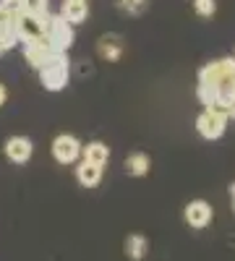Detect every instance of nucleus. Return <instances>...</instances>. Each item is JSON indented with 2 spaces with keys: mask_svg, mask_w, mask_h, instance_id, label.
<instances>
[{
  "mask_svg": "<svg viewBox=\"0 0 235 261\" xmlns=\"http://www.w3.org/2000/svg\"><path fill=\"white\" fill-rule=\"evenodd\" d=\"M204 110H215L230 115L235 105V58L212 60L199 71V89H196Z\"/></svg>",
  "mask_w": 235,
  "mask_h": 261,
  "instance_id": "obj_1",
  "label": "nucleus"
},
{
  "mask_svg": "<svg viewBox=\"0 0 235 261\" xmlns=\"http://www.w3.org/2000/svg\"><path fill=\"white\" fill-rule=\"evenodd\" d=\"M39 81L47 92H60L66 89L71 81V63L66 53H55L45 65L39 68Z\"/></svg>",
  "mask_w": 235,
  "mask_h": 261,
  "instance_id": "obj_2",
  "label": "nucleus"
},
{
  "mask_svg": "<svg viewBox=\"0 0 235 261\" xmlns=\"http://www.w3.org/2000/svg\"><path fill=\"white\" fill-rule=\"evenodd\" d=\"M73 27L68 24L63 16H50V24H47V45L53 47V53H68L73 45Z\"/></svg>",
  "mask_w": 235,
  "mask_h": 261,
  "instance_id": "obj_3",
  "label": "nucleus"
},
{
  "mask_svg": "<svg viewBox=\"0 0 235 261\" xmlns=\"http://www.w3.org/2000/svg\"><path fill=\"white\" fill-rule=\"evenodd\" d=\"M47 24H50V13L47 16H32V13H21L16 18V32H18V42H39L47 34Z\"/></svg>",
  "mask_w": 235,
  "mask_h": 261,
  "instance_id": "obj_4",
  "label": "nucleus"
},
{
  "mask_svg": "<svg viewBox=\"0 0 235 261\" xmlns=\"http://www.w3.org/2000/svg\"><path fill=\"white\" fill-rule=\"evenodd\" d=\"M81 141L76 139V136H71V134H60V136H55V141H53V157H55V162H60V165H73L76 160H79V154H81Z\"/></svg>",
  "mask_w": 235,
  "mask_h": 261,
  "instance_id": "obj_5",
  "label": "nucleus"
},
{
  "mask_svg": "<svg viewBox=\"0 0 235 261\" xmlns=\"http://www.w3.org/2000/svg\"><path fill=\"white\" fill-rule=\"evenodd\" d=\"M227 118L230 115H222V113H215V110H204L199 118H196V130L209 139V141H215L225 134V128H227Z\"/></svg>",
  "mask_w": 235,
  "mask_h": 261,
  "instance_id": "obj_6",
  "label": "nucleus"
},
{
  "mask_svg": "<svg viewBox=\"0 0 235 261\" xmlns=\"http://www.w3.org/2000/svg\"><path fill=\"white\" fill-rule=\"evenodd\" d=\"M212 214H215V212H212V206L204 199H196V201L186 204V222L194 230H204L212 222Z\"/></svg>",
  "mask_w": 235,
  "mask_h": 261,
  "instance_id": "obj_7",
  "label": "nucleus"
},
{
  "mask_svg": "<svg viewBox=\"0 0 235 261\" xmlns=\"http://www.w3.org/2000/svg\"><path fill=\"white\" fill-rule=\"evenodd\" d=\"M3 149H6V157H8L11 162H16V165L29 162L32 151H34V146H32V141H29L27 136H11Z\"/></svg>",
  "mask_w": 235,
  "mask_h": 261,
  "instance_id": "obj_8",
  "label": "nucleus"
},
{
  "mask_svg": "<svg viewBox=\"0 0 235 261\" xmlns=\"http://www.w3.org/2000/svg\"><path fill=\"white\" fill-rule=\"evenodd\" d=\"M24 55H27V63L32 65V68H42L55 53H53V47L47 45V39H39V42H27L24 45Z\"/></svg>",
  "mask_w": 235,
  "mask_h": 261,
  "instance_id": "obj_9",
  "label": "nucleus"
},
{
  "mask_svg": "<svg viewBox=\"0 0 235 261\" xmlns=\"http://www.w3.org/2000/svg\"><path fill=\"white\" fill-rule=\"evenodd\" d=\"M97 50H99V55L105 60H110V63L120 60V55H123V37L120 34H105L97 42Z\"/></svg>",
  "mask_w": 235,
  "mask_h": 261,
  "instance_id": "obj_10",
  "label": "nucleus"
},
{
  "mask_svg": "<svg viewBox=\"0 0 235 261\" xmlns=\"http://www.w3.org/2000/svg\"><path fill=\"white\" fill-rule=\"evenodd\" d=\"M60 16L66 18L71 27L84 24V21H87V16H89L87 0H66V3H63V13H60Z\"/></svg>",
  "mask_w": 235,
  "mask_h": 261,
  "instance_id": "obj_11",
  "label": "nucleus"
},
{
  "mask_svg": "<svg viewBox=\"0 0 235 261\" xmlns=\"http://www.w3.org/2000/svg\"><path fill=\"white\" fill-rule=\"evenodd\" d=\"M81 151H84V162H92L97 167H105L108 160H110V149H108V144H102V141H92Z\"/></svg>",
  "mask_w": 235,
  "mask_h": 261,
  "instance_id": "obj_12",
  "label": "nucleus"
},
{
  "mask_svg": "<svg viewBox=\"0 0 235 261\" xmlns=\"http://www.w3.org/2000/svg\"><path fill=\"white\" fill-rule=\"evenodd\" d=\"M76 180H79L84 188L99 186V180H102V167H97V165H92V162H81V165L76 167Z\"/></svg>",
  "mask_w": 235,
  "mask_h": 261,
  "instance_id": "obj_13",
  "label": "nucleus"
},
{
  "mask_svg": "<svg viewBox=\"0 0 235 261\" xmlns=\"http://www.w3.org/2000/svg\"><path fill=\"white\" fill-rule=\"evenodd\" d=\"M149 167H152V162H149V157L144 154V151H136V154H128L125 157V172H128V175L141 178V175H146V172H149Z\"/></svg>",
  "mask_w": 235,
  "mask_h": 261,
  "instance_id": "obj_14",
  "label": "nucleus"
},
{
  "mask_svg": "<svg viewBox=\"0 0 235 261\" xmlns=\"http://www.w3.org/2000/svg\"><path fill=\"white\" fill-rule=\"evenodd\" d=\"M146 253V238L144 235H128L125 238V256L131 261H141Z\"/></svg>",
  "mask_w": 235,
  "mask_h": 261,
  "instance_id": "obj_15",
  "label": "nucleus"
},
{
  "mask_svg": "<svg viewBox=\"0 0 235 261\" xmlns=\"http://www.w3.org/2000/svg\"><path fill=\"white\" fill-rule=\"evenodd\" d=\"M47 8H50V0H24V13L47 16Z\"/></svg>",
  "mask_w": 235,
  "mask_h": 261,
  "instance_id": "obj_16",
  "label": "nucleus"
},
{
  "mask_svg": "<svg viewBox=\"0 0 235 261\" xmlns=\"http://www.w3.org/2000/svg\"><path fill=\"white\" fill-rule=\"evenodd\" d=\"M194 11L201 18H212L217 13V0H194Z\"/></svg>",
  "mask_w": 235,
  "mask_h": 261,
  "instance_id": "obj_17",
  "label": "nucleus"
},
{
  "mask_svg": "<svg viewBox=\"0 0 235 261\" xmlns=\"http://www.w3.org/2000/svg\"><path fill=\"white\" fill-rule=\"evenodd\" d=\"M0 11L16 18V16L24 13V0H0Z\"/></svg>",
  "mask_w": 235,
  "mask_h": 261,
  "instance_id": "obj_18",
  "label": "nucleus"
},
{
  "mask_svg": "<svg viewBox=\"0 0 235 261\" xmlns=\"http://www.w3.org/2000/svg\"><path fill=\"white\" fill-rule=\"evenodd\" d=\"M120 3L128 8V11H139L141 8V3H144V0H120Z\"/></svg>",
  "mask_w": 235,
  "mask_h": 261,
  "instance_id": "obj_19",
  "label": "nucleus"
},
{
  "mask_svg": "<svg viewBox=\"0 0 235 261\" xmlns=\"http://www.w3.org/2000/svg\"><path fill=\"white\" fill-rule=\"evenodd\" d=\"M6 99H8V89H6V86H3V84H0V107H3V105H6Z\"/></svg>",
  "mask_w": 235,
  "mask_h": 261,
  "instance_id": "obj_20",
  "label": "nucleus"
},
{
  "mask_svg": "<svg viewBox=\"0 0 235 261\" xmlns=\"http://www.w3.org/2000/svg\"><path fill=\"white\" fill-rule=\"evenodd\" d=\"M230 196H232V201H235V183L230 186Z\"/></svg>",
  "mask_w": 235,
  "mask_h": 261,
  "instance_id": "obj_21",
  "label": "nucleus"
},
{
  "mask_svg": "<svg viewBox=\"0 0 235 261\" xmlns=\"http://www.w3.org/2000/svg\"><path fill=\"white\" fill-rule=\"evenodd\" d=\"M230 115H232V118H235V105H232V110H230Z\"/></svg>",
  "mask_w": 235,
  "mask_h": 261,
  "instance_id": "obj_22",
  "label": "nucleus"
}]
</instances>
